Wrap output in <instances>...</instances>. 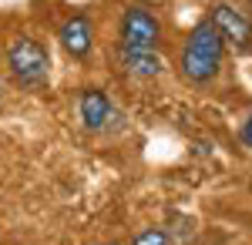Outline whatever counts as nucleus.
<instances>
[{
  "label": "nucleus",
  "mask_w": 252,
  "mask_h": 245,
  "mask_svg": "<svg viewBox=\"0 0 252 245\" xmlns=\"http://www.w3.org/2000/svg\"><path fill=\"white\" fill-rule=\"evenodd\" d=\"M222 54H225V37L219 34L212 20H202L195 24L192 34L185 37V51H182V74L195 81V84H205L219 74L222 67Z\"/></svg>",
  "instance_id": "f257e3e1"
},
{
  "label": "nucleus",
  "mask_w": 252,
  "mask_h": 245,
  "mask_svg": "<svg viewBox=\"0 0 252 245\" xmlns=\"http://www.w3.org/2000/svg\"><path fill=\"white\" fill-rule=\"evenodd\" d=\"M7 67L17 77L24 88H44L47 74H51V57L40 47L37 40L31 37H17L7 47Z\"/></svg>",
  "instance_id": "f03ea898"
},
{
  "label": "nucleus",
  "mask_w": 252,
  "mask_h": 245,
  "mask_svg": "<svg viewBox=\"0 0 252 245\" xmlns=\"http://www.w3.org/2000/svg\"><path fill=\"white\" fill-rule=\"evenodd\" d=\"M158 37H161V24L155 14L141 10V7H128L121 17V51H155Z\"/></svg>",
  "instance_id": "7ed1b4c3"
},
{
  "label": "nucleus",
  "mask_w": 252,
  "mask_h": 245,
  "mask_svg": "<svg viewBox=\"0 0 252 245\" xmlns=\"http://www.w3.org/2000/svg\"><path fill=\"white\" fill-rule=\"evenodd\" d=\"M219 27V34L225 37V44H235V47H252V24L246 14H239L229 3H215L212 17H209Z\"/></svg>",
  "instance_id": "20e7f679"
},
{
  "label": "nucleus",
  "mask_w": 252,
  "mask_h": 245,
  "mask_svg": "<svg viewBox=\"0 0 252 245\" xmlns=\"http://www.w3.org/2000/svg\"><path fill=\"white\" fill-rule=\"evenodd\" d=\"M78 111H81V121H84L88 131H104L111 121H118V114L104 91H84L78 97Z\"/></svg>",
  "instance_id": "39448f33"
},
{
  "label": "nucleus",
  "mask_w": 252,
  "mask_h": 245,
  "mask_svg": "<svg viewBox=\"0 0 252 245\" xmlns=\"http://www.w3.org/2000/svg\"><path fill=\"white\" fill-rule=\"evenodd\" d=\"M58 40L64 44V51L71 57H88V51H91V24H88V17H81V14L67 17L58 31Z\"/></svg>",
  "instance_id": "423d86ee"
},
{
  "label": "nucleus",
  "mask_w": 252,
  "mask_h": 245,
  "mask_svg": "<svg viewBox=\"0 0 252 245\" xmlns=\"http://www.w3.org/2000/svg\"><path fill=\"white\" fill-rule=\"evenodd\" d=\"M121 57H125V67L138 77L161 74V57H158V51H121Z\"/></svg>",
  "instance_id": "0eeeda50"
},
{
  "label": "nucleus",
  "mask_w": 252,
  "mask_h": 245,
  "mask_svg": "<svg viewBox=\"0 0 252 245\" xmlns=\"http://www.w3.org/2000/svg\"><path fill=\"white\" fill-rule=\"evenodd\" d=\"M135 245H168V235L161 228H148V232H141L135 239Z\"/></svg>",
  "instance_id": "6e6552de"
},
{
  "label": "nucleus",
  "mask_w": 252,
  "mask_h": 245,
  "mask_svg": "<svg viewBox=\"0 0 252 245\" xmlns=\"http://www.w3.org/2000/svg\"><path fill=\"white\" fill-rule=\"evenodd\" d=\"M242 141H246V145L252 148V114H249V121L242 124Z\"/></svg>",
  "instance_id": "1a4fd4ad"
}]
</instances>
